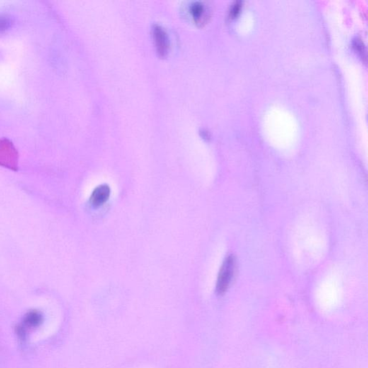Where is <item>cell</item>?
I'll list each match as a JSON object with an SVG mask.
<instances>
[{"instance_id": "6da1fadb", "label": "cell", "mask_w": 368, "mask_h": 368, "mask_svg": "<svg viewBox=\"0 0 368 368\" xmlns=\"http://www.w3.org/2000/svg\"><path fill=\"white\" fill-rule=\"evenodd\" d=\"M235 268V259L233 255L226 257L223 262L216 281V291L219 295L225 294L229 289Z\"/></svg>"}, {"instance_id": "7a4b0ae2", "label": "cell", "mask_w": 368, "mask_h": 368, "mask_svg": "<svg viewBox=\"0 0 368 368\" xmlns=\"http://www.w3.org/2000/svg\"><path fill=\"white\" fill-rule=\"evenodd\" d=\"M0 165L16 168V151L13 145L6 140L0 141Z\"/></svg>"}, {"instance_id": "3957f363", "label": "cell", "mask_w": 368, "mask_h": 368, "mask_svg": "<svg viewBox=\"0 0 368 368\" xmlns=\"http://www.w3.org/2000/svg\"><path fill=\"white\" fill-rule=\"evenodd\" d=\"M153 36L159 55L166 56L169 48V40L166 30L161 25L155 24L153 27Z\"/></svg>"}, {"instance_id": "277c9868", "label": "cell", "mask_w": 368, "mask_h": 368, "mask_svg": "<svg viewBox=\"0 0 368 368\" xmlns=\"http://www.w3.org/2000/svg\"><path fill=\"white\" fill-rule=\"evenodd\" d=\"M110 196V188L109 186H99L92 192L90 201L94 207H100L108 200Z\"/></svg>"}, {"instance_id": "5b68a950", "label": "cell", "mask_w": 368, "mask_h": 368, "mask_svg": "<svg viewBox=\"0 0 368 368\" xmlns=\"http://www.w3.org/2000/svg\"><path fill=\"white\" fill-rule=\"evenodd\" d=\"M189 11L194 21L198 24H204L208 18V10L205 5L201 2H195L189 7Z\"/></svg>"}, {"instance_id": "8992f818", "label": "cell", "mask_w": 368, "mask_h": 368, "mask_svg": "<svg viewBox=\"0 0 368 368\" xmlns=\"http://www.w3.org/2000/svg\"><path fill=\"white\" fill-rule=\"evenodd\" d=\"M242 3L241 2H235L230 7L229 10V17L231 18H235V16L238 15V13H240V9H241Z\"/></svg>"}, {"instance_id": "52a82bcc", "label": "cell", "mask_w": 368, "mask_h": 368, "mask_svg": "<svg viewBox=\"0 0 368 368\" xmlns=\"http://www.w3.org/2000/svg\"><path fill=\"white\" fill-rule=\"evenodd\" d=\"M354 47H355L357 51H358V52L361 53V54H363L364 51H365L364 49V47L363 42H362V41H361L360 40H358V39H357V40H355Z\"/></svg>"}]
</instances>
